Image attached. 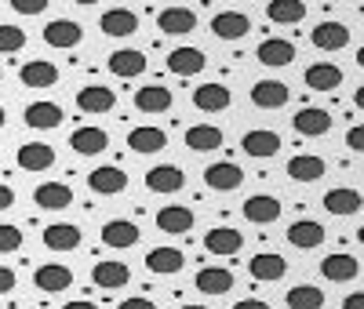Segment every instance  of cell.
Instances as JSON below:
<instances>
[{
	"label": "cell",
	"instance_id": "cell-10",
	"mask_svg": "<svg viewBox=\"0 0 364 309\" xmlns=\"http://www.w3.org/2000/svg\"><path fill=\"white\" fill-rule=\"evenodd\" d=\"M80 37H84V29L77 22H70V18H55V22L44 26V44L48 48H63L66 51V48H77Z\"/></svg>",
	"mask_w": 364,
	"mask_h": 309
},
{
	"label": "cell",
	"instance_id": "cell-2",
	"mask_svg": "<svg viewBox=\"0 0 364 309\" xmlns=\"http://www.w3.org/2000/svg\"><path fill=\"white\" fill-rule=\"evenodd\" d=\"M87 190L91 193H102V197H113V193H124L128 190V175L113 168V164H102L87 175Z\"/></svg>",
	"mask_w": 364,
	"mask_h": 309
},
{
	"label": "cell",
	"instance_id": "cell-18",
	"mask_svg": "<svg viewBox=\"0 0 364 309\" xmlns=\"http://www.w3.org/2000/svg\"><path fill=\"white\" fill-rule=\"evenodd\" d=\"M357 259L353 255H346V251H336V255H328L324 262H321V273H324V281H331V284H346V281H353L357 276Z\"/></svg>",
	"mask_w": 364,
	"mask_h": 309
},
{
	"label": "cell",
	"instance_id": "cell-3",
	"mask_svg": "<svg viewBox=\"0 0 364 309\" xmlns=\"http://www.w3.org/2000/svg\"><path fill=\"white\" fill-rule=\"evenodd\" d=\"M204 182L219 193H233L237 185L245 182V171H240V164H233V161H219V164L204 168Z\"/></svg>",
	"mask_w": 364,
	"mask_h": 309
},
{
	"label": "cell",
	"instance_id": "cell-11",
	"mask_svg": "<svg viewBox=\"0 0 364 309\" xmlns=\"http://www.w3.org/2000/svg\"><path fill=\"white\" fill-rule=\"evenodd\" d=\"M204 66H208V58H204L200 48H175V51H168V70L175 77H197Z\"/></svg>",
	"mask_w": 364,
	"mask_h": 309
},
{
	"label": "cell",
	"instance_id": "cell-1",
	"mask_svg": "<svg viewBox=\"0 0 364 309\" xmlns=\"http://www.w3.org/2000/svg\"><path fill=\"white\" fill-rule=\"evenodd\" d=\"M204 247H208V255L233 259L240 247H245V233H237V229H230V226H215V229L204 233Z\"/></svg>",
	"mask_w": 364,
	"mask_h": 309
},
{
	"label": "cell",
	"instance_id": "cell-33",
	"mask_svg": "<svg viewBox=\"0 0 364 309\" xmlns=\"http://www.w3.org/2000/svg\"><path fill=\"white\" fill-rule=\"evenodd\" d=\"M70 146L80 153V157H95V153H102L109 146V135L102 128H77L70 135Z\"/></svg>",
	"mask_w": 364,
	"mask_h": 309
},
{
	"label": "cell",
	"instance_id": "cell-53",
	"mask_svg": "<svg viewBox=\"0 0 364 309\" xmlns=\"http://www.w3.org/2000/svg\"><path fill=\"white\" fill-rule=\"evenodd\" d=\"M357 66L364 70V48H357Z\"/></svg>",
	"mask_w": 364,
	"mask_h": 309
},
{
	"label": "cell",
	"instance_id": "cell-47",
	"mask_svg": "<svg viewBox=\"0 0 364 309\" xmlns=\"http://www.w3.org/2000/svg\"><path fill=\"white\" fill-rule=\"evenodd\" d=\"M117 309H157V305L149 302V298H139V295H135V298H124V302H120Z\"/></svg>",
	"mask_w": 364,
	"mask_h": 309
},
{
	"label": "cell",
	"instance_id": "cell-12",
	"mask_svg": "<svg viewBox=\"0 0 364 309\" xmlns=\"http://www.w3.org/2000/svg\"><path fill=\"white\" fill-rule=\"evenodd\" d=\"M193 284L204 295H226V291H233V273L226 266H204V269H197Z\"/></svg>",
	"mask_w": 364,
	"mask_h": 309
},
{
	"label": "cell",
	"instance_id": "cell-49",
	"mask_svg": "<svg viewBox=\"0 0 364 309\" xmlns=\"http://www.w3.org/2000/svg\"><path fill=\"white\" fill-rule=\"evenodd\" d=\"M343 309H364V291H353V295H346Z\"/></svg>",
	"mask_w": 364,
	"mask_h": 309
},
{
	"label": "cell",
	"instance_id": "cell-20",
	"mask_svg": "<svg viewBox=\"0 0 364 309\" xmlns=\"http://www.w3.org/2000/svg\"><path fill=\"white\" fill-rule=\"evenodd\" d=\"M230 102H233V95H230V87H223V84H200L193 91V106L204 109V113H223Z\"/></svg>",
	"mask_w": 364,
	"mask_h": 309
},
{
	"label": "cell",
	"instance_id": "cell-16",
	"mask_svg": "<svg viewBox=\"0 0 364 309\" xmlns=\"http://www.w3.org/2000/svg\"><path fill=\"white\" fill-rule=\"evenodd\" d=\"M55 164V149L48 142H22L18 146V168L22 171H48Z\"/></svg>",
	"mask_w": 364,
	"mask_h": 309
},
{
	"label": "cell",
	"instance_id": "cell-32",
	"mask_svg": "<svg viewBox=\"0 0 364 309\" xmlns=\"http://www.w3.org/2000/svg\"><path fill=\"white\" fill-rule=\"evenodd\" d=\"M299 135H328L331 131V113L328 109H299L291 116Z\"/></svg>",
	"mask_w": 364,
	"mask_h": 309
},
{
	"label": "cell",
	"instance_id": "cell-13",
	"mask_svg": "<svg viewBox=\"0 0 364 309\" xmlns=\"http://www.w3.org/2000/svg\"><path fill=\"white\" fill-rule=\"evenodd\" d=\"M310 40L317 51H343L350 44V29L343 22H321V26H314Z\"/></svg>",
	"mask_w": 364,
	"mask_h": 309
},
{
	"label": "cell",
	"instance_id": "cell-31",
	"mask_svg": "<svg viewBox=\"0 0 364 309\" xmlns=\"http://www.w3.org/2000/svg\"><path fill=\"white\" fill-rule=\"evenodd\" d=\"M171 102H175L171 91L161 87V84H149V87H139V91H135V106H139L142 113H168Z\"/></svg>",
	"mask_w": 364,
	"mask_h": 309
},
{
	"label": "cell",
	"instance_id": "cell-41",
	"mask_svg": "<svg viewBox=\"0 0 364 309\" xmlns=\"http://www.w3.org/2000/svg\"><path fill=\"white\" fill-rule=\"evenodd\" d=\"M324 305V291L314 284H295L288 291V309H321Z\"/></svg>",
	"mask_w": 364,
	"mask_h": 309
},
{
	"label": "cell",
	"instance_id": "cell-36",
	"mask_svg": "<svg viewBox=\"0 0 364 309\" xmlns=\"http://www.w3.org/2000/svg\"><path fill=\"white\" fill-rule=\"evenodd\" d=\"M306 84L314 91H336L343 84V70L331 66V62H314V66L306 70Z\"/></svg>",
	"mask_w": 364,
	"mask_h": 309
},
{
	"label": "cell",
	"instance_id": "cell-37",
	"mask_svg": "<svg viewBox=\"0 0 364 309\" xmlns=\"http://www.w3.org/2000/svg\"><path fill=\"white\" fill-rule=\"evenodd\" d=\"M186 255L178 251V247H154V251L146 255V269L149 273H178Z\"/></svg>",
	"mask_w": 364,
	"mask_h": 309
},
{
	"label": "cell",
	"instance_id": "cell-44",
	"mask_svg": "<svg viewBox=\"0 0 364 309\" xmlns=\"http://www.w3.org/2000/svg\"><path fill=\"white\" fill-rule=\"evenodd\" d=\"M11 8H15L18 15H41L48 4H44V0H11Z\"/></svg>",
	"mask_w": 364,
	"mask_h": 309
},
{
	"label": "cell",
	"instance_id": "cell-23",
	"mask_svg": "<svg viewBox=\"0 0 364 309\" xmlns=\"http://www.w3.org/2000/svg\"><path fill=\"white\" fill-rule=\"evenodd\" d=\"M91 281H95L99 288H106V291H117V288H124L132 281V269L124 262H95Z\"/></svg>",
	"mask_w": 364,
	"mask_h": 309
},
{
	"label": "cell",
	"instance_id": "cell-29",
	"mask_svg": "<svg viewBox=\"0 0 364 309\" xmlns=\"http://www.w3.org/2000/svg\"><path fill=\"white\" fill-rule=\"evenodd\" d=\"M77 106H80L84 113H109V109L117 106V95H113L109 87H102V84H91V87H80Z\"/></svg>",
	"mask_w": 364,
	"mask_h": 309
},
{
	"label": "cell",
	"instance_id": "cell-48",
	"mask_svg": "<svg viewBox=\"0 0 364 309\" xmlns=\"http://www.w3.org/2000/svg\"><path fill=\"white\" fill-rule=\"evenodd\" d=\"M15 204V190H11V185H4V182H0V211H8Z\"/></svg>",
	"mask_w": 364,
	"mask_h": 309
},
{
	"label": "cell",
	"instance_id": "cell-38",
	"mask_svg": "<svg viewBox=\"0 0 364 309\" xmlns=\"http://www.w3.org/2000/svg\"><path fill=\"white\" fill-rule=\"evenodd\" d=\"M18 77H22L26 87H51L58 80V70L51 66V62H44V58H33V62H26V66H22Z\"/></svg>",
	"mask_w": 364,
	"mask_h": 309
},
{
	"label": "cell",
	"instance_id": "cell-5",
	"mask_svg": "<svg viewBox=\"0 0 364 309\" xmlns=\"http://www.w3.org/2000/svg\"><path fill=\"white\" fill-rule=\"evenodd\" d=\"M281 146H284L281 135H277V131H266V128H255V131H248L245 139H240V149H245L248 157H259V161L277 157Z\"/></svg>",
	"mask_w": 364,
	"mask_h": 309
},
{
	"label": "cell",
	"instance_id": "cell-54",
	"mask_svg": "<svg viewBox=\"0 0 364 309\" xmlns=\"http://www.w3.org/2000/svg\"><path fill=\"white\" fill-rule=\"evenodd\" d=\"M4 120H8V116H4V106H0V128H4Z\"/></svg>",
	"mask_w": 364,
	"mask_h": 309
},
{
	"label": "cell",
	"instance_id": "cell-7",
	"mask_svg": "<svg viewBox=\"0 0 364 309\" xmlns=\"http://www.w3.org/2000/svg\"><path fill=\"white\" fill-rule=\"evenodd\" d=\"M255 58L262 62V66H273V70L291 66V62H295V44H291V40H284V37H269V40H262V44H259Z\"/></svg>",
	"mask_w": 364,
	"mask_h": 309
},
{
	"label": "cell",
	"instance_id": "cell-14",
	"mask_svg": "<svg viewBox=\"0 0 364 309\" xmlns=\"http://www.w3.org/2000/svg\"><path fill=\"white\" fill-rule=\"evenodd\" d=\"M252 29V18L240 15V11H219L215 18H211V33H215L219 40H240Z\"/></svg>",
	"mask_w": 364,
	"mask_h": 309
},
{
	"label": "cell",
	"instance_id": "cell-56",
	"mask_svg": "<svg viewBox=\"0 0 364 309\" xmlns=\"http://www.w3.org/2000/svg\"><path fill=\"white\" fill-rule=\"evenodd\" d=\"M357 240H360V244H364V226H360V229H357Z\"/></svg>",
	"mask_w": 364,
	"mask_h": 309
},
{
	"label": "cell",
	"instance_id": "cell-52",
	"mask_svg": "<svg viewBox=\"0 0 364 309\" xmlns=\"http://www.w3.org/2000/svg\"><path fill=\"white\" fill-rule=\"evenodd\" d=\"M353 106H357V109H364V87H357V95H353Z\"/></svg>",
	"mask_w": 364,
	"mask_h": 309
},
{
	"label": "cell",
	"instance_id": "cell-45",
	"mask_svg": "<svg viewBox=\"0 0 364 309\" xmlns=\"http://www.w3.org/2000/svg\"><path fill=\"white\" fill-rule=\"evenodd\" d=\"M346 146L353 153H364V124H353V128L346 131Z\"/></svg>",
	"mask_w": 364,
	"mask_h": 309
},
{
	"label": "cell",
	"instance_id": "cell-15",
	"mask_svg": "<svg viewBox=\"0 0 364 309\" xmlns=\"http://www.w3.org/2000/svg\"><path fill=\"white\" fill-rule=\"evenodd\" d=\"M248 273H252V281L259 284H273V281H281V276L288 273V262L281 255H273V251H262L248 262Z\"/></svg>",
	"mask_w": 364,
	"mask_h": 309
},
{
	"label": "cell",
	"instance_id": "cell-51",
	"mask_svg": "<svg viewBox=\"0 0 364 309\" xmlns=\"http://www.w3.org/2000/svg\"><path fill=\"white\" fill-rule=\"evenodd\" d=\"M63 309H99L95 302H87V298H77V302H66Z\"/></svg>",
	"mask_w": 364,
	"mask_h": 309
},
{
	"label": "cell",
	"instance_id": "cell-21",
	"mask_svg": "<svg viewBox=\"0 0 364 309\" xmlns=\"http://www.w3.org/2000/svg\"><path fill=\"white\" fill-rule=\"evenodd\" d=\"M99 26H102L106 37H132L135 29H139V18H135V11H128V8H109V11L99 18Z\"/></svg>",
	"mask_w": 364,
	"mask_h": 309
},
{
	"label": "cell",
	"instance_id": "cell-6",
	"mask_svg": "<svg viewBox=\"0 0 364 309\" xmlns=\"http://www.w3.org/2000/svg\"><path fill=\"white\" fill-rule=\"evenodd\" d=\"M33 284H37V291H48V295L70 291L73 273H70V266H63V262H48V266H41V269L33 273Z\"/></svg>",
	"mask_w": 364,
	"mask_h": 309
},
{
	"label": "cell",
	"instance_id": "cell-55",
	"mask_svg": "<svg viewBox=\"0 0 364 309\" xmlns=\"http://www.w3.org/2000/svg\"><path fill=\"white\" fill-rule=\"evenodd\" d=\"M178 309H208V305H178Z\"/></svg>",
	"mask_w": 364,
	"mask_h": 309
},
{
	"label": "cell",
	"instance_id": "cell-35",
	"mask_svg": "<svg viewBox=\"0 0 364 309\" xmlns=\"http://www.w3.org/2000/svg\"><path fill=\"white\" fill-rule=\"evenodd\" d=\"M288 175L295 182H317V178H324V161L314 157V153H299V157L288 161Z\"/></svg>",
	"mask_w": 364,
	"mask_h": 309
},
{
	"label": "cell",
	"instance_id": "cell-50",
	"mask_svg": "<svg viewBox=\"0 0 364 309\" xmlns=\"http://www.w3.org/2000/svg\"><path fill=\"white\" fill-rule=\"evenodd\" d=\"M233 309H269V305H266L262 298H240V302H237Z\"/></svg>",
	"mask_w": 364,
	"mask_h": 309
},
{
	"label": "cell",
	"instance_id": "cell-43",
	"mask_svg": "<svg viewBox=\"0 0 364 309\" xmlns=\"http://www.w3.org/2000/svg\"><path fill=\"white\" fill-rule=\"evenodd\" d=\"M22 247V229L18 226H0V255H11V251H18Z\"/></svg>",
	"mask_w": 364,
	"mask_h": 309
},
{
	"label": "cell",
	"instance_id": "cell-25",
	"mask_svg": "<svg viewBox=\"0 0 364 309\" xmlns=\"http://www.w3.org/2000/svg\"><path fill=\"white\" fill-rule=\"evenodd\" d=\"M22 120L37 131H48V128H58V124H63V109H58L55 102H29Z\"/></svg>",
	"mask_w": 364,
	"mask_h": 309
},
{
	"label": "cell",
	"instance_id": "cell-28",
	"mask_svg": "<svg viewBox=\"0 0 364 309\" xmlns=\"http://www.w3.org/2000/svg\"><path fill=\"white\" fill-rule=\"evenodd\" d=\"M139 226L135 222H128V219H109L106 226H102V244L106 247H132V244H139Z\"/></svg>",
	"mask_w": 364,
	"mask_h": 309
},
{
	"label": "cell",
	"instance_id": "cell-26",
	"mask_svg": "<svg viewBox=\"0 0 364 309\" xmlns=\"http://www.w3.org/2000/svg\"><path fill=\"white\" fill-rule=\"evenodd\" d=\"M44 247H51V251H73V247H80V226L73 222H55L44 229Z\"/></svg>",
	"mask_w": 364,
	"mask_h": 309
},
{
	"label": "cell",
	"instance_id": "cell-19",
	"mask_svg": "<svg viewBox=\"0 0 364 309\" xmlns=\"http://www.w3.org/2000/svg\"><path fill=\"white\" fill-rule=\"evenodd\" d=\"M288 244H291V247H302V251L321 247V244H324V226L314 222V219H299V222L288 226Z\"/></svg>",
	"mask_w": 364,
	"mask_h": 309
},
{
	"label": "cell",
	"instance_id": "cell-39",
	"mask_svg": "<svg viewBox=\"0 0 364 309\" xmlns=\"http://www.w3.org/2000/svg\"><path fill=\"white\" fill-rule=\"evenodd\" d=\"M266 15H269V22H277V26H295V22L306 18V4H299V0H269Z\"/></svg>",
	"mask_w": 364,
	"mask_h": 309
},
{
	"label": "cell",
	"instance_id": "cell-30",
	"mask_svg": "<svg viewBox=\"0 0 364 309\" xmlns=\"http://www.w3.org/2000/svg\"><path fill=\"white\" fill-rule=\"evenodd\" d=\"M146 70V55L139 48H120L109 55V73L117 77H139Z\"/></svg>",
	"mask_w": 364,
	"mask_h": 309
},
{
	"label": "cell",
	"instance_id": "cell-40",
	"mask_svg": "<svg viewBox=\"0 0 364 309\" xmlns=\"http://www.w3.org/2000/svg\"><path fill=\"white\" fill-rule=\"evenodd\" d=\"M128 146L135 149V153H161L164 146H168V135L161 131V128H135L132 135H128Z\"/></svg>",
	"mask_w": 364,
	"mask_h": 309
},
{
	"label": "cell",
	"instance_id": "cell-24",
	"mask_svg": "<svg viewBox=\"0 0 364 309\" xmlns=\"http://www.w3.org/2000/svg\"><path fill=\"white\" fill-rule=\"evenodd\" d=\"M157 26H161V33L182 37V33H190V29H197V15L190 8H164L157 15Z\"/></svg>",
	"mask_w": 364,
	"mask_h": 309
},
{
	"label": "cell",
	"instance_id": "cell-34",
	"mask_svg": "<svg viewBox=\"0 0 364 309\" xmlns=\"http://www.w3.org/2000/svg\"><path fill=\"white\" fill-rule=\"evenodd\" d=\"M186 146L193 153H211L223 146V131L215 124H193V128H186Z\"/></svg>",
	"mask_w": 364,
	"mask_h": 309
},
{
	"label": "cell",
	"instance_id": "cell-46",
	"mask_svg": "<svg viewBox=\"0 0 364 309\" xmlns=\"http://www.w3.org/2000/svg\"><path fill=\"white\" fill-rule=\"evenodd\" d=\"M8 291H15V269L0 266V295H8Z\"/></svg>",
	"mask_w": 364,
	"mask_h": 309
},
{
	"label": "cell",
	"instance_id": "cell-8",
	"mask_svg": "<svg viewBox=\"0 0 364 309\" xmlns=\"http://www.w3.org/2000/svg\"><path fill=\"white\" fill-rule=\"evenodd\" d=\"M245 219L255 222V226H269V222H277L281 219V200L277 197H269V193H255L245 200Z\"/></svg>",
	"mask_w": 364,
	"mask_h": 309
},
{
	"label": "cell",
	"instance_id": "cell-42",
	"mask_svg": "<svg viewBox=\"0 0 364 309\" xmlns=\"http://www.w3.org/2000/svg\"><path fill=\"white\" fill-rule=\"evenodd\" d=\"M26 48V29L18 26H0V55H11Z\"/></svg>",
	"mask_w": 364,
	"mask_h": 309
},
{
	"label": "cell",
	"instance_id": "cell-9",
	"mask_svg": "<svg viewBox=\"0 0 364 309\" xmlns=\"http://www.w3.org/2000/svg\"><path fill=\"white\" fill-rule=\"evenodd\" d=\"M324 211L328 215H339V219H346V215H357L364 207V197L357 190H350V185H339V190H328L324 193Z\"/></svg>",
	"mask_w": 364,
	"mask_h": 309
},
{
	"label": "cell",
	"instance_id": "cell-17",
	"mask_svg": "<svg viewBox=\"0 0 364 309\" xmlns=\"http://www.w3.org/2000/svg\"><path fill=\"white\" fill-rule=\"evenodd\" d=\"M33 200L44 211H63V207L73 204V190H70L66 182H44V185H37V190H33Z\"/></svg>",
	"mask_w": 364,
	"mask_h": 309
},
{
	"label": "cell",
	"instance_id": "cell-4",
	"mask_svg": "<svg viewBox=\"0 0 364 309\" xmlns=\"http://www.w3.org/2000/svg\"><path fill=\"white\" fill-rule=\"evenodd\" d=\"M182 185H186V175L175 164H157V168L146 171V190L149 193H178Z\"/></svg>",
	"mask_w": 364,
	"mask_h": 309
},
{
	"label": "cell",
	"instance_id": "cell-27",
	"mask_svg": "<svg viewBox=\"0 0 364 309\" xmlns=\"http://www.w3.org/2000/svg\"><path fill=\"white\" fill-rule=\"evenodd\" d=\"M252 102L259 109H281L288 102V87L281 80H255L252 87Z\"/></svg>",
	"mask_w": 364,
	"mask_h": 309
},
{
	"label": "cell",
	"instance_id": "cell-22",
	"mask_svg": "<svg viewBox=\"0 0 364 309\" xmlns=\"http://www.w3.org/2000/svg\"><path fill=\"white\" fill-rule=\"evenodd\" d=\"M157 229L161 233H190L193 229V211L182 204H168L157 211Z\"/></svg>",
	"mask_w": 364,
	"mask_h": 309
}]
</instances>
